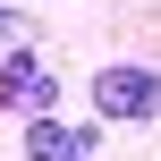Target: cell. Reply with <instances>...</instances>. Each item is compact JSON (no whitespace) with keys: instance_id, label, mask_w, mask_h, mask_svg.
I'll list each match as a JSON object with an SVG mask.
<instances>
[{"instance_id":"obj_1","label":"cell","mask_w":161,"mask_h":161,"mask_svg":"<svg viewBox=\"0 0 161 161\" xmlns=\"http://www.w3.org/2000/svg\"><path fill=\"white\" fill-rule=\"evenodd\" d=\"M102 119H119V127H144L161 110V68H144V59H110L102 76H93V93H85Z\"/></svg>"},{"instance_id":"obj_2","label":"cell","mask_w":161,"mask_h":161,"mask_svg":"<svg viewBox=\"0 0 161 161\" xmlns=\"http://www.w3.org/2000/svg\"><path fill=\"white\" fill-rule=\"evenodd\" d=\"M25 161H93V127H68V119H25Z\"/></svg>"},{"instance_id":"obj_3","label":"cell","mask_w":161,"mask_h":161,"mask_svg":"<svg viewBox=\"0 0 161 161\" xmlns=\"http://www.w3.org/2000/svg\"><path fill=\"white\" fill-rule=\"evenodd\" d=\"M0 102H17L25 119H42V110L59 102V85L34 68V51H8V68H0Z\"/></svg>"},{"instance_id":"obj_4","label":"cell","mask_w":161,"mask_h":161,"mask_svg":"<svg viewBox=\"0 0 161 161\" xmlns=\"http://www.w3.org/2000/svg\"><path fill=\"white\" fill-rule=\"evenodd\" d=\"M0 51H34V25H25L17 8H0Z\"/></svg>"}]
</instances>
